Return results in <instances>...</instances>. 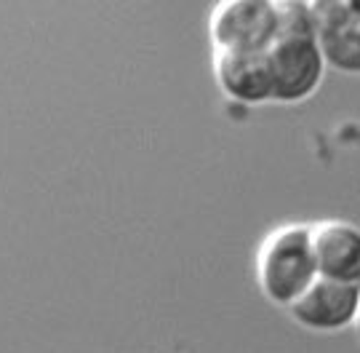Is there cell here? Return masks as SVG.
Masks as SVG:
<instances>
[{"instance_id": "obj_3", "label": "cell", "mask_w": 360, "mask_h": 353, "mask_svg": "<svg viewBox=\"0 0 360 353\" xmlns=\"http://www.w3.org/2000/svg\"><path fill=\"white\" fill-rule=\"evenodd\" d=\"M275 27V0H221L208 16V38L214 51L264 54Z\"/></svg>"}, {"instance_id": "obj_6", "label": "cell", "mask_w": 360, "mask_h": 353, "mask_svg": "<svg viewBox=\"0 0 360 353\" xmlns=\"http://www.w3.org/2000/svg\"><path fill=\"white\" fill-rule=\"evenodd\" d=\"M309 249L323 278L360 284V228L347 220L309 223Z\"/></svg>"}, {"instance_id": "obj_7", "label": "cell", "mask_w": 360, "mask_h": 353, "mask_svg": "<svg viewBox=\"0 0 360 353\" xmlns=\"http://www.w3.org/2000/svg\"><path fill=\"white\" fill-rule=\"evenodd\" d=\"M214 80L230 102L262 107L272 102V75L267 54L214 51Z\"/></svg>"}, {"instance_id": "obj_5", "label": "cell", "mask_w": 360, "mask_h": 353, "mask_svg": "<svg viewBox=\"0 0 360 353\" xmlns=\"http://www.w3.org/2000/svg\"><path fill=\"white\" fill-rule=\"evenodd\" d=\"M285 311L291 321L309 332H342L358 321L360 284H345L318 275Z\"/></svg>"}, {"instance_id": "obj_2", "label": "cell", "mask_w": 360, "mask_h": 353, "mask_svg": "<svg viewBox=\"0 0 360 353\" xmlns=\"http://www.w3.org/2000/svg\"><path fill=\"white\" fill-rule=\"evenodd\" d=\"M318 278L307 223L272 228L257 249V284L264 300L288 308Z\"/></svg>"}, {"instance_id": "obj_4", "label": "cell", "mask_w": 360, "mask_h": 353, "mask_svg": "<svg viewBox=\"0 0 360 353\" xmlns=\"http://www.w3.org/2000/svg\"><path fill=\"white\" fill-rule=\"evenodd\" d=\"M312 32L326 67L339 73H360V16L349 0H307Z\"/></svg>"}, {"instance_id": "obj_1", "label": "cell", "mask_w": 360, "mask_h": 353, "mask_svg": "<svg viewBox=\"0 0 360 353\" xmlns=\"http://www.w3.org/2000/svg\"><path fill=\"white\" fill-rule=\"evenodd\" d=\"M275 38L267 49L272 75V102L302 105L321 89L326 75L307 0H275Z\"/></svg>"}]
</instances>
